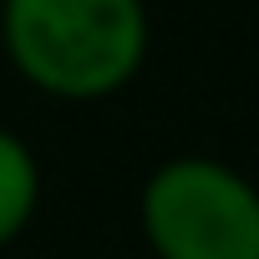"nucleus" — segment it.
Masks as SVG:
<instances>
[{
	"instance_id": "2",
	"label": "nucleus",
	"mask_w": 259,
	"mask_h": 259,
	"mask_svg": "<svg viewBox=\"0 0 259 259\" xmlns=\"http://www.w3.org/2000/svg\"><path fill=\"white\" fill-rule=\"evenodd\" d=\"M138 229L153 259H259V188L203 153H178L143 178Z\"/></svg>"
},
{
	"instance_id": "3",
	"label": "nucleus",
	"mask_w": 259,
	"mask_h": 259,
	"mask_svg": "<svg viewBox=\"0 0 259 259\" xmlns=\"http://www.w3.org/2000/svg\"><path fill=\"white\" fill-rule=\"evenodd\" d=\"M41 208V163L16 127H0V249H11Z\"/></svg>"
},
{
	"instance_id": "1",
	"label": "nucleus",
	"mask_w": 259,
	"mask_h": 259,
	"mask_svg": "<svg viewBox=\"0 0 259 259\" xmlns=\"http://www.w3.org/2000/svg\"><path fill=\"white\" fill-rule=\"evenodd\" d=\"M153 46L148 0H0V51L51 102H107Z\"/></svg>"
}]
</instances>
